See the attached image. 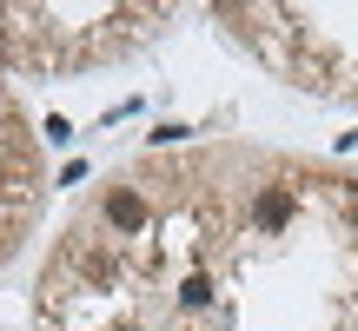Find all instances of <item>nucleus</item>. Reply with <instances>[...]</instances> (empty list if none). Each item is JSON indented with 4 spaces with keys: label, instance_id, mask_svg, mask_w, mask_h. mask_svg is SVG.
I'll list each match as a JSON object with an SVG mask.
<instances>
[{
    "label": "nucleus",
    "instance_id": "1",
    "mask_svg": "<svg viewBox=\"0 0 358 331\" xmlns=\"http://www.w3.org/2000/svg\"><path fill=\"white\" fill-rule=\"evenodd\" d=\"M106 226L140 232V226H146V199H140L133 186H113V192H106Z\"/></svg>",
    "mask_w": 358,
    "mask_h": 331
},
{
    "label": "nucleus",
    "instance_id": "2",
    "mask_svg": "<svg viewBox=\"0 0 358 331\" xmlns=\"http://www.w3.org/2000/svg\"><path fill=\"white\" fill-rule=\"evenodd\" d=\"M73 265L87 272L93 285H113V272H120V258L106 252V245H93V239H73Z\"/></svg>",
    "mask_w": 358,
    "mask_h": 331
},
{
    "label": "nucleus",
    "instance_id": "3",
    "mask_svg": "<svg viewBox=\"0 0 358 331\" xmlns=\"http://www.w3.org/2000/svg\"><path fill=\"white\" fill-rule=\"evenodd\" d=\"M285 219H292V192H259V226H285Z\"/></svg>",
    "mask_w": 358,
    "mask_h": 331
}]
</instances>
